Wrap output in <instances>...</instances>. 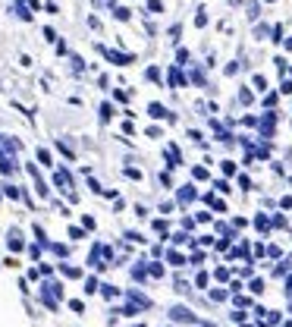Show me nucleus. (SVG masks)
<instances>
[{
    "label": "nucleus",
    "instance_id": "obj_1",
    "mask_svg": "<svg viewBox=\"0 0 292 327\" xmlns=\"http://www.w3.org/2000/svg\"><path fill=\"white\" fill-rule=\"evenodd\" d=\"M151 117L163 120V117H170V114H167V107H163V104H151ZM170 120H173V117H170Z\"/></svg>",
    "mask_w": 292,
    "mask_h": 327
},
{
    "label": "nucleus",
    "instance_id": "obj_2",
    "mask_svg": "<svg viewBox=\"0 0 292 327\" xmlns=\"http://www.w3.org/2000/svg\"><path fill=\"white\" fill-rule=\"evenodd\" d=\"M289 47H292V38H289Z\"/></svg>",
    "mask_w": 292,
    "mask_h": 327
}]
</instances>
